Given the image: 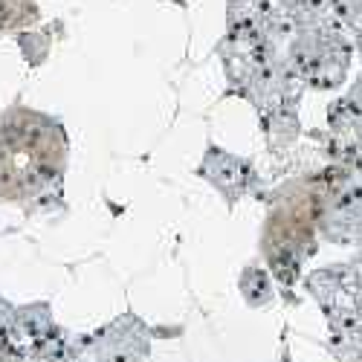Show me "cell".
<instances>
[{"instance_id":"obj_1","label":"cell","mask_w":362,"mask_h":362,"mask_svg":"<svg viewBox=\"0 0 362 362\" xmlns=\"http://www.w3.org/2000/svg\"><path fill=\"white\" fill-rule=\"evenodd\" d=\"M67 136L55 119L12 107L0 116V197L29 200L62 186Z\"/></svg>"},{"instance_id":"obj_2","label":"cell","mask_w":362,"mask_h":362,"mask_svg":"<svg viewBox=\"0 0 362 362\" xmlns=\"http://www.w3.org/2000/svg\"><path fill=\"white\" fill-rule=\"evenodd\" d=\"M203 177H209L212 183L229 197V200H238L250 189V177H252V168L247 160H238V157H229L223 151L212 148L209 157L203 160V168H200Z\"/></svg>"},{"instance_id":"obj_3","label":"cell","mask_w":362,"mask_h":362,"mask_svg":"<svg viewBox=\"0 0 362 362\" xmlns=\"http://www.w3.org/2000/svg\"><path fill=\"white\" fill-rule=\"evenodd\" d=\"M345 99H348V105H351V107L356 110V116L362 119V76H359V78L354 81V87H351V93H348Z\"/></svg>"},{"instance_id":"obj_4","label":"cell","mask_w":362,"mask_h":362,"mask_svg":"<svg viewBox=\"0 0 362 362\" xmlns=\"http://www.w3.org/2000/svg\"><path fill=\"white\" fill-rule=\"evenodd\" d=\"M356 47L362 49V23H359V29H356Z\"/></svg>"}]
</instances>
